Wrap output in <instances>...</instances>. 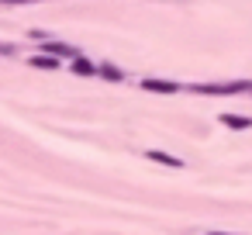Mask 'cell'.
<instances>
[{"label":"cell","instance_id":"cell-1","mask_svg":"<svg viewBox=\"0 0 252 235\" xmlns=\"http://www.w3.org/2000/svg\"><path fill=\"white\" fill-rule=\"evenodd\" d=\"M193 94H211V97H224V94H245V80L238 83H193Z\"/></svg>","mask_w":252,"mask_h":235},{"label":"cell","instance_id":"cell-2","mask_svg":"<svg viewBox=\"0 0 252 235\" xmlns=\"http://www.w3.org/2000/svg\"><path fill=\"white\" fill-rule=\"evenodd\" d=\"M142 90H149V94H176L180 83H173V80H142Z\"/></svg>","mask_w":252,"mask_h":235},{"label":"cell","instance_id":"cell-3","mask_svg":"<svg viewBox=\"0 0 252 235\" xmlns=\"http://www.w3.org/2000/svg\"><path fill=\"white\" fill-rule=\"evenodd\" d=\"M145 159L162 163V166H173V169H180V166H183V159H176V156H169V152H162V149H149V152H145Z\"/></svg>","mask_w":252,"mask_h":235},{"label":"cell","instance_id":"cell-4","mask_svg":"<svg viewBox=\"0 0 252 235\" xmlns=\"http://www.w3.org/2000/svg\"><path fill=\"white\" fill-rule=\"evenodd\" d=\"M73 73H76V76H97V66H94L87 56H73Z\"/></svg>","mask_w":252,"mask_h":235},{"label":"cell","instance_id":"cell-5","mask_svg":"<svg viewBox=\"0 0 252 235\" xmlns=\"http://www.w3.org/2000/svg\"><path fill=\"white\" fill-rule=\"evenodd\" d=\"M45 52H52V56H66V59H73V56H80L73 45H66V42H49L45 38Z\"/></svg>","mask_w":252,"mask_h":235},{"label":"cell","instance_id":"cell-6","mask_svg":"<svg viewBox=\"0 0 252 235\" xmlns=\"http://www.w3.org/2000/svg\"><path fill=\"white\" fill-rule=\"evenodd\" d=\"M97 73H100L104 80H111V83H121V80H125V73H121L114 63H104V66H97Z\"/></svg>","mask_w":252,"mask_h":235},{"label":"cell","instance_id":"cell-7","mask_svg":"<svg viewBox=\"0 0 252 235\" xmlns=\"http://www.w3.org/2000/svg\"><path fill=\"white\" fill-rule=\"evenodd\" d=\"M218 121L224 128H252V118H238V114H221Z\"/></svg>","mask_w":252,"mask_h":235},{"label":"cell","instance_id":"cell-8","mask_svg":"<svg viewBox=\"0 0 252 235\" xmlns=\"http://www.w3.org/2000/svg\"><path fill=\"white\" fill-rule=\"evenodd\" d=\"M28 63H32V66H38V69H56V66H59L63 59H49V56H32Z\"/></svg>","mask_w":252,"mask_h":235},{"label":"cell","instance_id":"cell-9","mask_svg":"<svg viewBox=\"0 0 252 235\" xmlns=\"http://www.w3.org/2000/svg\"><path fill=\"white\" fill-rule=\"evenodd\" d=\"M0 4H11V7H18V4H38V0H0Z\"/></svg>","mask_w":252,"mask_h":235},{"label":"cell","instance_id":"cell-10","mask_svg":"<svg viewBox=\"0 0 252 235\" xmlns=\"http://www.w3.org/2000/svg\"><path fill=\"white\" fill-rule=\"evenodd\" d=\"M245 94H252V83H245Z\"/></svg>","mask_w":252,"mask_h":235},{"label":"cell","instance_id":"cell-11","mask_svg":"<svg viewBox=\"0 0 252 235\" xmlns=\"http://www.w3.org/2000/svg\"><path fill=\"white\" fill-rule=\"evenodd\" d=\"M207 235H224V232H207Z\"/></svg>","mask_w":252,"mask_h":235}]
</instances>
